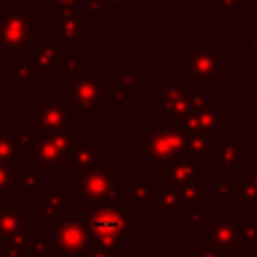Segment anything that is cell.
Here are the masks:
<instances>
[{
	"label": "cell",
	"instance_id": "1",
	"mask_svg": "<svg viewBox=\"0 0 257 257\" xmlns=\"http://www.w3.org/2000/svg\"><path fill=\"white\" fill-rule=\"evenodd\" d=\"M133 207L126 185L110 197L88 203L84 223L90 233V249L126 245L133 239Z\"/></svg>",
	"mask_w": 257,
	"mask_h": 257
},
{
	"label": "cell",
	"instance_id": "2",
	"mask_svg": "<svg viewBox=\"0 0 257 257\" xmlns=\"http://www.w3.org/2000/svg\"><path fill=\"white\" fill-rule=\"evenodd\" d=\"M32 16L20 2H6L0 10V56L14 58L30 46Z\"/></svg>",
	"mask_w": 257,
	"mask_h": 257
},
{
	"label": "cell",
	"instance_id": "3",
	"mask_svg": "<svg viewBox=\"0 0 257 257\" xmlns=\"http://www.w3.org/2000/svg\"><path fill=\"white\" fill-rule=\"evenodd\" d=\"M141 141H143V155L153 165L187 157L189 135L179 126L167 124L161 126V131H143Z\"/></svg>",
	"mask_w": 257,
	"mask_h": 257
},
{
	"label": "cell",
	"instance_id": "4",
	"mask_svg": "<svg viewBox=\"0 0 257 257\" xmlns=\"http://www.w3.org/2000/svg\"><path fill=\"white\" fill-rule=\"evenodd\" d=\"M50 243L52 249L62 255L80 257L90 249V233L86 223L80 221L74 211H68L62 219L50 223Z\"/></svg>",
	"mask_w": 257,
	"mask_h": 257
},
{
	"label": "cell",
	"instance_id": "5",
	"mask_svg": "<svg viewBox=\"0 0 257 257\" xmlns=\"http://www.w3.org/2000/svg\"><path fill=\"white\" fill-rule=\"evenodd\" d=\"M78 112L80 110L72 102H62L60 94L52 92L48 102H32L30 128L40 133V135L66 131L68 124L78 118Z\"/></svg>",
	"mask_w": 257,
	"mask_h": 257
},
{
	"label": "cell",
	"instance_id": "6",
	"mask_svg": "<svg viewBox=\"0 0 257 257\" xmlns=\"http://www.w3.org/2000/svg\"><path fill=\"white\" fill-rule=\"evenodd\" d=\"M78 133L74 128L40 135L36 145L32 147V165L38 167H68L70 155Z\"/></svg>",
	"mask_w": 257,
	"mask_h": 257
},
{
	"label": "cell",
	"instance_id": "7",
	"mask_svg": "<svg viewBox=\"0 0 257 257\" xmlns=\"http://www.w3.org/2000/svg\"><path fill=\"white\" fill-rule=\"evenodd\" d=\"M173 126H179L189 135H213L223 139V104L217 102L213 94H209L201 104H197L191 112L181 116Z\"/></svg>",
	"mask_w": 257,
	"mask_h": 257
},
{
	"label": "cell",
	"instance_id": "8",
	"mask_svg": "<svg viewBox=\"0 0 257 257\" xmlns=\"http://www.w3.org/2000/svg\"><path fill=\"white\" fill-rule=\"evenodd\" d=\"M104 88H106V80L100 74L98 76H88V74L70 76V80H68V102H72L78 110L102 112L106 108Z\"/></svg>",
	"mask_w": 257,
	"mask_h": 257
},
{
	"label": "cell",
	"instance_id": "9",
	"mask_svg": "<svg viewBox=\"0 0 257 257\" xmlns=\"http://www.w3.org/2000/svg\"><path fill=\"white\" fill-rule=\"evenodd\" d=\"M86 36V18L76 10H50V40L62 48H74Z\"/></svg>",
	"mask_w": 257,
	"mask_h": 257
},
{
	"label": "cell",
	"instance_id": "10",
	"mask_svg": "<svg viewBox=\"0 0 257 257\" xmlns=\"http://www.w3.org/2000/svg\"><path fill=\"white\" fill-rule=\"evenodd\" d=\"M159 183L169 187H183L191 183H205V159L181 157L159 165Z\"/></svg>",
	"mask_w": 257,
	"mask_h": 257
},
{
	"label": "cell",
	"instance_id": "11",
	"mask_svg": "<svg viewBox=\"0 0 257 257\" xmlns=\"http://www.w3.org/2000/svg\"><path fill=\"white\" fill-rule=\"evenodd\" d=\"M78 183H80L78 203H82V205L110 197L120 191V187H116V183H114V167H108V165L78 177Z\"/></svg>",
	"mask_w": 257,
	"mask_h": 257
},
{
	"label": "cell",
	"instance_id": "12",
	"mask_svg": "<svg viewBox=\"0 0 257 257\" xmlns=\"http://www.w3.org/2000/svg\"><path fill=\"white\" fill-rule=\"evenodd\" d=\"M106 165V149L96 145V141L92 139H76L72 155H70V163H68V173L70 177H82L94 169H100Z\"/></svg>",
	"mask_w": 257,
	"mask_h": 257
},
{
	"label": "cell",
	"instance_id": "13",
	"mask_svg": "<svg viewBox=\"0 0 257 257\" xmlns=\"http://www.w3.org/2000/svg\"><path fill=\"white\" fill-rule=\"evenodd\" d=\"M223 72V50L221 48H189V76L201 84H213Z\"/></svg>",
	"mask_w": 257,
	"mask_h": 257
},
{
	"label": "cell",
	"instance_id": "14",
	"mask_svg": "<svg viewBox=\"0 0 257 257\" xmlns=\"http://www.w3.org/2000/svg\"><path fill=\"white\" fill-rule=\"evenodd\" d=\"M207 239L223 249H239V223L229 211H217L211 221L205 223Z\"/></svg>",
	"mask_w": 257,
	"mask_h": 257
},
{
	"label": "cell",
	"instance_id": "15",
	"mask_svg": "<svg viewBox=\"0 0 257 257\" xmlns=\"http://www.w3.org/2000/svg\"><path fill=\"white\" fill-rule=\"evenodd\" d=\"M32 229V215L22 203H0V237L26 233Z\"/></svg>",
	"mask_w": 257,
	"mask_h": 257
},
{
	"label": "cell",
	"instance_id": "16",
	"mask_svg": "<svg viewBox=\"0 0 257 257\" xmlns=\"http://www.w3.org/2000/svg\"><path fill=\"white\" fill-rule=\"evenodd\" d=\"M70 211V197L60 191L58 185H50L48 193L40 195V217L48 223L62 219Z\"/></svg>",
	"mask_w": 257,
	"mask_h": 257
},
{
	"label": "cell",
	"instance_id": "17",
	"mask_svg": "<svg viewBox=\"0 0 257 257\" xmlns=\"http://www.w3.org/2000/svg\"><path fill=\"white\" fill-rule=\"evenodd\" d=\"M213 163L223 173H233V169H239L243 165V141H223L213 157Z\"/></svg>",
	"mask_w": 257,
	"mask_h": 257
},
{
	"label": "cell",
	"instance_id": "18",
	"mask_svg": "<svg viewBox=\"0 0 257 257\" xmlns=\"http://www.w3.org/2000/svg\"><path fill=\"white\" fill-rule=\"evenodd\" d=\"M149 207H151L153 213H159V211L185 213L177 187H169V185H161V183L153 187V193H151V199H149Z\"/></svg>",
	"mask_w": 257,
	"mask_h": 257
},
{
	"label": "cell",
	"instance_id": "19",
	"mask_svg": "<svg viewBox=\"0 0 257 257\" xmlns=\"http://www.w3.org/2000/svg\"><path fill=\"white\" fill-rule=\"evenodd\" d=\"M0 165L10 167L12 171H20L24 167L22 145L18 143L16 133H10L8 128L0 131Z\"/></svg>",
	"mask_w": 257,
	"mask_h": 257
},
{
	"label": "cell",
	"instance_id": "20",
	"mask_svg": "<svg viewBox=\"0 0 257 257\" xmlns=\"http://www.w3.org/2000/svg\"><path fill=\"white\" fill-rule=\"evenodd\" d=\"M50 175V167H38V165H30V167H22L20 175L14 177L16 187H20V191L24 195H40L42 193V177Z\"/></svg>",
	"mask_w": 257,
	"mask_h": 257
},
{
	"label": "cell",
	"instance_id": "21",
	"mask_svg": "<svg viewBox=\"0 0 257 257\" xmlns=\"http://www.w3.org/2000/svg\"><path fill=\"white\" fill-rule=\"evenodd\" d=\"M58 56H60L58 54V46L50 38L42 40L36 48H32V54H30V58H32V62L36 66V72L42 74V76L52 72V66H54Z\"/></svg>",
	"mask_w": 257,
	"mask_h": 257
},
{
	"label": "cell",
	"instance_id": "22",
	"mask_svg": "<svg viewBox=\"0 0 257 257\" xmlns=\"http://www.w3.org/2000/svg\"><path fill=\"white\" fill-rule=\"evenodd\" d=\"M42 237L40 229H30L26 233H18V235H8L4 237V257H24V253L28 251L30 243L34 239Z\"/></svg>",
	"mask_w": 257,
	"mask_h": 257
},
{
	"label": "cell",
	"instance_id": "23",
	"mask_svg": "<svg viewBox=\"0 0 257 257\" xmlns=\"http://www.w3.org/2000/svg\"><path fill=\"white\" fill-rule=\"evenodd\" d=\"M215 203L219 205H231V203H241L239 195V183H233L231 173H223L215 177Z\"/></svg>",
	"mask_w": 257,
	"mask_h": 257
},
{
	"label": "cell",
	"instance_id": "24",
	"mask_svg": "<svg viewBox=\"0 0 257 257\" xmlns=\"http://www.w3.org/2000/svg\"><path fill=\"white\" fill-rule=\"evenodd\" d=\"M185 213L189 211H205V183H191L177 187Z\"/></svg>",
	"mask_w": 257,
	"mask_h": 257
},
{
	"label": "cell",
	"instance_id": "25",
	"mask_svg": "<svg viewBox=\"0 0 257 257\" xmlns=\"http://www.w3.org/2000/svg\"><path fill=\"white\" fill-rule=\"evenodd\" d=\"M104 100L110 102H133V84L124 74H116L110 84L104 88Z\"/></svg>",
	"mask_w": 257,
	"mask_h": 257
},
{
	"label": "cell",
	"instance_id": "26",
	"mask_svg": "<svg viewBox=\"0 0 257 257\" xmlns=\"http://www.w3.org/2000/svg\"><path fill=\"white\" fill-rule=\"evenodd\" d=\"M52 76H78L86 74V58L84 56H58L52 66Z\"/></svg>",
	"mask_w": 257,
	"mask_h": 257
},
{
	"label": "cell",
	"instance_id": "27",
	"mask_svg": "<svg viewBox=\"0 0 257 257\" xmlns=\"http://www.w3.org/2000/svg\"><path fill=\"white\" fill-rule=\"evenodd\" d=\"M153 187L155 185H153V179L149 175H135L131 179V183H126V191H128V197H131L133 205L149 203Z\"/></svg>",
	"mask_w": 257,
	"mask_h": 257
},
{
	"label": "cell",
	"instance_id": "28",
	"mask_svg": "<svg viewBox=\"0 0 257 257\" xmlns=\"http://www.w3.org/2000/svg\"><path fill=\"white\" fill-rule=\"evenodd\" d=\"M187 257H233V249L217 247L205 237V239H197L195 245L187 249Z\"/></svg>",
	"mask_w": 257,
	"mask_h": 257
},
{
	"label": "cell",
	"instance_id": "29",
	"mask_svg": "<svg viewBox=\"0 0 257 257\" xmlns=\"http://www.w3.org/2000/svg\"><path fill=\"white\" fill-rule=\"evenodd\" d=\"M38 72H36V66H34L30 56H24V54L14 56V72H12V82L14 84H26Z\"/></svg>",
	"mask_w": 257,
	"mask_h": 257
},
{
	"label": "cell",
	"instance_id": "30",
	"mask_svg": "<svg viewBox=\"0 0 257 257\" xmlns=\"http://www.w3.org/2000/svg\"><path fill=\"white\" fill-rule=\"evenodd\" d=\"M239 195H241V203H257V167H253L251 173L241 179Z\"/></svg>",
	"mask_w": 257,
	"mask_h": 257
},
{
	"label": "cell",
	"instance_id": "31",
	"mask_svg": "<svg viewBox=\"0 0 257 257\" xmlns=\"http://www.w3.org/2000/svg\"><path fill=\"white\" fill-rule=\"evenodd\" d=\"M239 249H257V223H239Z\"/></svg>",
	"mask_w": 257,
	"mask_h": 257
},
{
	"label": "cell",
	"instance_id": "32",
	"mask_svg": "<svg viewBox=\"0 0 257 257\" xmlns=\"http://www.w3.org/2000/svg\"><path fill=\"white\" fill-rule=\"evenodd\" d=\"M84 257H133V249L128 245H118V247H96L90 249Z\"/></svg>",
	"mask_w": 257,
	"mask_h": 257
},
{
	"label": "cell",
	"instance_id": "33",
	"mask_svg": "<svg viewBox=\"0 0 257 257\" xmlns=\"http://www.w3.org/2000/svg\"><path fill=\"white\" fill-rule=\"evenodd\" d=\"M16 171L6 165H0V195H12L16 191Z\"/></svg>",
	"mask_w": 257,
	"mask_h": 257
},
{
	"label": "cell",
	"instance_id": "34",
	"mask_svg": "<svg viewBox=\"0 0 257 257\" xmlns=\"http://www.w3.org/2000/svg\"><path fill=\"white\" fill-rule=\"evenodd\" d=\"M86 20H102L104 18V8L98 0H84L82 8L78 10Z\"/></svg>",
	"mask_w": 257,
	"mask_h": 257
},
{
	"label": "cell",
	"instance_id": "35",
	"mask_svg": "<svg viewBox=\"0 0 257 257\" xmlns=\"http://www.w3.org/2000/svg\"><path fill=\"white\" fill-rule=\"evenodd\" d=\"M28 251L34 255V257H50V251H52V243L44 237H38L30 243Z\"/></svg>",
	"mask_w": 257,
	"mask_h": 257
},
{
	"label": "cell",
	"instance_id": "36",
	"mask_svg": "<svg viewBox=\"0 0 257 257\" xmlns=\"http://www.w3.org/2000/svg\"><path fill=\"white\" fill-rule=\"evenodd\" d=\"M205 211H189L187 213V229L189 231H203L205 229Z\"/></svg>",
	"mask_w": 257,
	"mask_h": 257
},
{
	"label": "cell",
	"instance_id": "37",
	"mask_svg": "<svg viewBox=\"0 0 257 257\" xmlns=\"http://www.w3.org/2000/svg\"><path fill=\"white\" fill-rule=\"evenodd\" d=\"M38 137H40V133H36V131H32V128L16 133V139H18V143L22 145V149H32V147L36 145Z\"/></svg>",
	"mask_w": 257,
	"mask_h": 257
},
{
	"label": "cell",
	"instance_id": "38",
	"mask_svg": "<svg viewBox=\"0 0 257 257\" xmlns=\"http://www.w3.org/2000/svg\"><path fill=\"white\" fill-rule=\"evenodd\" d=\"M50 4V10H76L84 0H44Z\"/></svg>",
	"mask_w": 257,
	"mask_h": 257
},
{
	"label": "cell",
	"instance_id": "39",
	"mask_svg": "<svg viewBox=\"0 0 257 257\" xmlns=\"http://www.w3.org/2000/svg\"><path fill=\"white\" fill-rule=\"evenodd\" d=\"M98 2L102 4L104 10H110V8H112V10H120L126 0H98Z\"/></svg>",
	"mask_w": 257,
	"mask_h": 257
},
{
	"label": "cell",
	"instance_id": "40",
	"mask_svg": "<svg viewBox=\"0 0 257 257\" xmlns=\"http://www.w3.org/2000/svg\"><path fill=\"white\" fill-rule=\"evenodd\" d=\"M122 74L128 78V82H131V84H139V82H141V76L133 74V68H131V66H126V68L122 70Z\"/></svg>",
	"mask_w": 257,
	"mask_h": 257
},
{
	"label": "cell",
	"instance_id": "41",
	"mask_svg": "<svg viewBox=\"0 0 257 257\" xmlns=\"http://www.w3.org/2000/svg\"><path fill=\"white\" fill-rule=\"evenodd\" d=\"M251 104H253V108H257V84L251 90Z\"/></svg>",
	"mask_w": 257,
	"mask_h": 257
},
{
	"label": "cell",
	"instance_id": "42",
	"mask_svg": "<svg viewBox=\"0 0 257 257\" xmlns=\"http://www.w3.org/2000/svg\"><path fill=\"white\" fill-rule=\"evenodd\" d=\"M6 128V116H4V112L0 110V131H4Z\"/></svg>",
	"mask_w": 257,
	"mask_h": 257
},
{
	"label": "cell",
	"instance_id": "43",
	"mask_svg": "<svg viewBox=\"0 0 257 257\" xmlns=\"http://www.w3.org/2000/svg\"><path fill=\"white\" fill-rule=\"evenodd\" d=\"M60 257H70V255H62V253H60Z\"/></svg>",
	"mask_w": 257,
	"mask_h": 257
}]
</instances>
